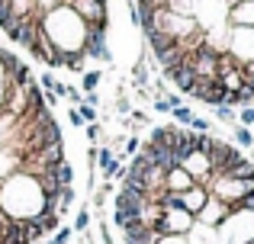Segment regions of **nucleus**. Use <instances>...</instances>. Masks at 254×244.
Wrapping results in <instances>:
<instances>
[{
    "label": "nucleus",
    "mask_w": 254,
    "mask_h": 244,
    "mask_svg": "<svg viewBox=\"0 0 254 244\" xmlns=\"http://www.w3.org/2000/svg\"><path fill=\"white\" fill-rule=\"evenodd\" d=\"M212 109H216V119H219V122H232V125H238V113H235L232 106H225V103H222V106H212Z\"/></svg>",
    "instance_id": "15"
},
{
    "label": "nucleus",
    "mask_w": 254,
    "mask_h": 244,
    "mask_svg": "<svg viewBox=\"0 0 254 244\" xmlns=\"http://www.w3.org/2000/svg\"><path fill=\"white\" fill-rule=\"evenodd\" d=\"M39 87H42V90H55V77H52V74H42V77H39Z\"/></svg>",
    "instance_id": "27"
},
{
    "label": "nucleus",
    "mask_w": 254,
    "mask_h": 244,
    "mask_svg": "<svg viewBox=\"0 0 254 244\" xmlns=\"http://www.w3.org/2000/svg\"><path fill=\"white\" fill-rule=\"evenodd\" d=\"M235 148H254V132L248 125H235Z\"/></svg>",
    "instance_id": "12"
},
{
    "label": "nucleus",
    "mask_w": 254,
    "mask_h": 244,
    "mask_svg": "<svg viewBox=\"0 0 254 244\" xmlns=\"http://www.w3.org/2000/svg\"><path fill=\"white\" fill-rule=\"evenodd\" d=\"M138 148H142V138H135V135L126 138V151H123V157H126V154H138Z\"/></svg>",
    "instance_id": "21"
},
{
    "label": "nucleus",
    "mask_w": 254,
    "mask_h": 244,
    "mask_svg": "<svg viewBox=\"0 0 254 244\" xmlns=\"http://www.w3.org/2000/svg\"><path fill=\"white\" fill-rule=\"evenodd\" d=\"M42 32L52 39V45L58 51H81L87 39V23L62 3L55 10L42 13Z\"/></svg>",
    "instance_id": "1"
},
{
    "label": "nucleus",
    "mask_w": 254,
    "mask_h": 244,
    "mask_svg": "<svg viewBox=\"0 0 254 244\" xmlns=\"http://www.w3.org/2000/svg\"><path fill=\"white\" fill-rule=\"evenodd\" d=\"M71 235H74L71 228H58V232H55V238H52L49 244H68V241H71Z\"/></svg>",
    "instance_id": "22"
},
{
    "label": "nucleus",
    "mask_w": 254,
    "mask_h": 244,
    "mask_svg": "<svg viewBox=\"0 0 254 244\" xmlns=\"http://www.w3.org/2000/svg\"><path fill=\"white\" fill-rule=\"evenodd\" d=\"M87 138H90V142H93V145H97V142H100V138H103V129H100V125H97V122H87Z\"/></svg>",
    "instance_id": "23"
},
{
    "label": "nucleus",
    "mask_w": 254,
    "mask_h": 244,
    "mask_svg": "<svg viewBox=\"0 0 254 244\" xmlns=\"http://www.w3.org/2000/svg\"><path fill=\"white\" fill-rule=\"evenodd\" d=\"M77 113H81L84 122H97V106H87V103H77Z\"/></svg>",
    "instance_id": "20"
},
{
    "label": "nucleus",
    "mask_w": 254,
    "mask_h": 244,
    "mask_svg": "<svg viewBox=\"0 0 254 244\" xmlns=\"http://www.w3.org/2000/svg\"><path fill=\"white\" fill-rule=\"evenodd\" d=\"M190 125H193V132H199V135H209V129H212V122L203 119V116H193Z\"/></svg>",
    "instance_id": "17"
},
{
    "label": "nucleus",
    "mask_w": 254,
    "mask_h": 244,
    "mask_svg": "<svg viewBox=\"0 0 254 244\" xmlns=\"http://www.w3.org/2000/svg\"><path fill=\"white\" fill-rule=\"evenodd\" d=\"M238 125H254V106H245L238 113Z\"/></svg>",
    "instance_id": "24"
},
{
    "label": "nucleus",
    "mask_w": 254,
    "mask_h": 244,
    "mask_svg": "<svg viewBox=\"0 0 254 244\" xmlns=\"http://www.w3.org/2000/svg\"><path fill=\"white\" fill-rule=\"evenodd\" d=\"M81 74H84V84H81L84 94H90V90H97L100 84H103V71L100 68H87V71H81Z\"/></svg>",
    "instance_id": "11"
},
{
    "label": "nucleus",
    "mask_w": 254,
    "mask_h": 244,
    "mask_svg": "<svg viewBox=\"0 0 254 244\" xmlns=\"http://www.w3.org/2000/svg\"><path fill=\"white\" fill-rule=\"evenodd\" d=\"M100 235H103V244H113V235H110V225H100Z\"/></svg>",
    "instance_id": "28"
},
{
    "label": "nucleus",
    "mask_w": 254,
    "mask_h": 244,
    "mask_svg": "<svg viewBox=\"0 0 254 244\" xmlns=\"http://www.w3.org/2000/svg\"><path fill=\"white\" fill-rule=\"evenodd\" d=\"M151 109H155V113H171V103H168V97H155Z\"/></svg>",
    "instance_id": "25"
},
{
    "label": "nucleus",
    "mask_w": 254,
    "mask_h": 244,
    "mask_svg": "<svg viewBox=\"0 0 254 244\" xmlns=\"http://www.w3.org/2000/svg\"><path fill=\"white\" fill-rule=\"evenodd\" d=\"M248 244H254V241H248Z\"/></svg>",
    "instance_id": "31"
},
{
    "label": "nucleus",
    "mask_w": 254,
    "mask_h": 244,
    "mask_svg": "<svg viewBox=\"0 0 254 244\" xmlns=\"http://www.w3.org/2000/svg\"><path fill=\"white\" fill-rule=\"evenodd\" d=\"M74 16H81L87 26H110V6L106 0H64Z\"/></svg>",
    "instance_id": "2"
},
{
    "label": "nucleus",
    "mask_w": 254,
    "mask_h": 244,
    "mask_svg": "<svg viewBox=\"0 0 254 244\" xmlns=\"http://www.w3.org/2000/svg\"><path fill=\"white\" fill-rule=\"evenodd\" d=\"M55 180H58V187H74V164L68 157L55 167Z\"/></svg>",
    "instance_id": "10"
},
{
    "label": "nucleus",
    "mask_w": 254,
    "mask_h": 244,
    "mask_svg": "<svg viewBox=\"0 0 254 244\" xmlns=\"http://www.w3.org/2000/svg\"><path fill=\"white\" fill-rule=\"evenodd\" d=\"M196 225V219H193L190 212H187V209H164L161 212V219L155 222V232L158 235H190V228Z\"/></svg>",
    "instance_id": "3"
},
{
    "label": "nucleus",
    "mask_w": 254,
    "mask_h": 244,
    "mask_svg": "<svg viewBox=\"0 0 254 244\" xmlns=\"http://www.w3.org/2000/svg\"><path fill=\"white\" fill-rule=\"evenodd\" d=\"M196 3L199 0H164V6L177 16H196Z\"/></svg>",
    "instance_id": "9"
},
{
    "label": "nucleus",
    "mask_w": 254,
    "mask_h": 244,
    "mask_svg": "<svg viewBox=\"0 0 254 244\" xmlns=\"http://www.w3.org/2000/svg\"><path fill=\"white\" fill-rule=\"evenodd\" d=\"M155 244H190V235H161Z\"/></svg>",
    "instance_id": "18"
},
{
    "label": "nucleus",
    "mask_w": 254,
    "mask_h": 244,
    "mask_svg": "<svg viewBox=\"0 0 254 244\" xmlns=\"http://www.w3.org/2000/svg\"><path fill=\"white\" fill-rule=\"evenodd\" d=\"M116 113H119V116H129V113H132V103L126 100L123 87H119V97H116Z\"/></svg>",
    "instance_id": "19"
},
{
    "label": "nucleus",
    "mask_w": 254,
    "mask_h": 244,
    "mask_svg": "<svg viewBox=\"0 0 254 244\" xmlns=\"http://www.w3.org/2000/svg\"><path fill=\"white\" fill-rule=\"evenodd\" d=\"M209 199V193H206L203 187H199V183H193L190 190H187V193H180V209H187V212L193 215V219H196V212L199 209H203V202Z\"/></svg>",
    "instance_id": "6"
},
{
    "label": "nucleus",
    "mask_w": 254,
    "mask_h": 244,
    "mask_svg": "<svg viewBox=\"0 0 254 244\" xmlns=\"http://www.w3.org/2000/svg\"><path fill=\"white\" fill-rule=\"evenodd\" d=\"M190 187H193V177L184 167H174L164 174V190H171V193H187Z\"/></svg>",
    "instance_id": "7"
},
{
    "label": "nucleus",
    "mask_w": 254,
    "mask_h": 244,
    "mask_svg": "<svg viewBox=\"0 0 254 244\" xmlns=\"http://www.w3.org/2000/svg\"><path fill=\"white\" fill-rule=\"evenodd\" d=\"M113 151H116V148H110V145H103V148H97V164L103 167V174H110V167L116 164V157H113Z\"/></svg>",
    "instance_id": "13"
},
{
    "label": "nucleus",
    "mask_w": 254,
    "mask_h": 244,
    "mask_svg": "<svg viewBox=\"0 0 254 244\" xmlns=\"http://www.w3.org/2000/svg\"><path fill=\"white\" fill-rule=\"evenodd\" d=\"M190 97H193V100H203L206 106H222V103L229 100V90H225L222 84H219V77H212V81L199 77V81L193 84Z\"/></svg>",
    "instance_id": "5"
},
{
    "label": "nucleus",
    "mask_w": 254,
    "mask_h": 244,
    "mask_svg": "<svg viewBox=\"0 0 254 244\" xmlns=\"http://www.w3.org/2000/svg\"><path fill=\"white\" fill-rule=\"evenodd\" d=\"M81 244H93V241H90V235H84V241H81Z\"/></svg>",
    "instance_id": "30"
},
{
    "label": "nucleus",
    "mask_w": 254,
    "mask_h": 244,
    "mask_svg": "<svg viewBox=\"0 0 254 244\" xmlns=\"http://www.w3.org/2000/svg\"><path fill=\"white\" fill-rule=\"evenodd\" d=\"M123 238H126V244H155L161 235H158L151 225H142V228H135V232H126Z\"/></svg>",
    "instance_id": "8"
},
{
    "label": "nucleus",
    "mask_w": 254,
    "mask_h": 244,
    "mask_svg": "<svg viewBox=\"0 0 254 244\" xmlns=\"http://www.w3.org/2000/svg\"><path fill=\"white\" fill-rule=\"evenodd\" d=\"M171 116H174V125H190V119H193L196 113H193V109L184 103V106H174V109H171Z\"/></svg>",
    "instance_id": "14"
},
{
    "label": "nucleus",
    "mask_w": 254,
    "mask_h": 244,
    "mask_svg": "<svg viewBox=\"0 0 254 244\" xmlns=\"http://www.w3.org/2000/svg\"><path fill=\"white\" fill-rule=\"evenodd\" d=\"M68 122H71V129H77V125H87L81 119V113H77V106H68Z\"/></svg>",
    "instance_id": "26"
},
{
    "label": "nucleus",
    "mask_w": 254,
    "mask_h": 244,
    "mask_svg": "<svg viewBox=\"0 0 254 244\" xmlns=\"http://www.w3.org/2000/svg\"><path fill=\"white\" fill-rule=\"evenodd\" d=\"M87 228H90V209H81V212H77V219H74V228H71V232L87 235Z\"/></svg>",
    "instance_id": "16"
},
{
    "label": "nucleus",
    "mask_w": 254,
    "mask_h": 244,
    "mask_svg": "<svg viewBox=\"0 0 254 244\" xmlns=\"http://www.w3.org/2000/svg\"><path fill=\"white\" fill-rule=\"evenodd\" d=\"M84 55H87V61L113 64V51H110V45H106V26H87Z\"/></svg>",
    "instance_id": "4"
},
{
    "label": "nucleus",
    "mask_w": 254,
    "mask_h": 244,
    "mask_svg": "<svg viewBox=\"0 0 254 244\" xmlns=\"http://www.w3.org/2000/svg\"><path fill=\"white\" fill-rule=\"evenodd\" d=\"M245 87H248L251 94H254V77H245Z\"/></svg>",
    "instance_id": "29"
}]
</instances>
